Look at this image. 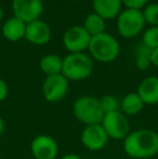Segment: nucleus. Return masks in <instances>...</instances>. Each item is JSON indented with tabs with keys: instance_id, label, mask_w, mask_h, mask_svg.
Masks as SVG:
<instances>
[{
	"instance_id": "a878e982",
	"label": "nucleus",
	"mask_w": 158,
	"mask_h": 159,
	"mask_svg": "<svg viewBox=\"0 0 158 159\" xmlns=\"http://www.w3.org/2000/svg\"><path fill=\"white\" fill-rule=\"evenodd\" d=\"M60 159H81V158H80V156L77 155V154L72 153V154H66V155L62 156Z\"/></svg>"
},
{
	"instance_id": "9d476101",
	"label": "nucleus",
	"mask_w": 158,
	"mask_h": 159,
	"mask_svg": "<svg viewBox=\"0 0 158 159\" xmlns=\"http://www.w3.org/2000/svg\"><path fill=\"white\" fill-rule=\"evenodd\" d=\"M12 7L15 17L26 24L37 21L43 11L41 0H13Z\"/></svg>"
},
{
	"instance_id": "20e7f679",
	"label": "nucleus",
	"mask_w": 158,
	"mask_h": 159,
	"mask_svg": "<svg viewBox=\"0 0 158 159\" xmlns=\"http://www.w3.org/2000/svg\"><path fill=\"white\" fill-rule=\"evenodd\" d=\"M119 43L113 36L106 33L91 37L89 50L97 61L102 63H110L114 61L119 54Z\"/></svg>"
},
{
	"instance_id": "f8f14e48",
	"label": "nucleus",
	"mask_w": 158,
	"mask_h": 159,
	"mask_svg": "<svg viewBox=\"0 0 158 159\" xmlns=\"http://www.w3.org/2000/svg\"><path fill=\"white\" fill-rule=\"evenodd\" d=\"M25 37L29 42L37 44V46L46 44L51 38L50 27L44 22L37 20L26 25Z\"/></svg>"
},
{
	"instance_id": "f03ea898",
	"label": "nucleus",
	"mask_w": 158,
	"mask_h": 159,
	"mask_svg": "<svg viewBox=\"0 0 158 159\" xmlns=\"http://www.w3.org/2000/svg\"><path fill=\"white\" fill-rule=\"evenodd\" d=\"M73 114L75 118L84 126L101 124L104 111L100 103V98L94 96H81L73 104Z\"/></svg>"
},
{
	"instance_id": "412c9836",
	"label": "nucleus",
	"mask_w": 158,
	"mask_h": 159,
	"mask_svg": "<svg viewBox=\"0 0 158 159\" xmlns=\"http://www.w3.org/2000/svg\"><path fill=\"white\" fill-rule=\"evenodd\" d=\"M143 43L152 50L158 48V26H153L144 33Z\"/></svg>"
},
{
	"instance_id": "f3484780",
	"label": "nucleus",
	"mask_w": 158,
	"mask_h": 159,
	"mask_svg": "<svg viewBox=\"0 0 158 159\" xmlns=\"http://www.w3.org/2000/svg\"><path fill=\"white\" fill-rule=\"evenodd\" d=\"M63 67V60L55 54L46 55L40 61V69L43 74L48 76H54L62 74Z\"/></svg>"
},
{
	"instance_id": "dca6fc26",
	"label": "nucleus",
	"mask_w": 158,
	"mask_h": 159,
	"mask_svg": "<svg viewBox=\"0 0 158 159\" xmlns=\"http://www.w3.org/2000/svg\"><path fill=\"white\" fill-rule=\"evenodd\" d=\"M144 103L141 100L137 92L128 93L124 96V98L120 102V111L128 117V116H135L141 113L144 107Z\"/></svg>"
},
{
	"instance_id": "9b49d317",
	"label": "nucleus",
	"mask_w": 158,
	"mask_h": 159,
	"mask_svg": "<svg viewBox=\"0 0 158 159\" xmlns=\"http://www.w3.org/2000/svg\"><path fill=\"white\" fill-rule=\"evenodd\" d=\"M63 41L65 48L70 53H81L84 50L89 48L91 36L84 27L74 26L65 33Z\"/></svg>"
},
{
	"instance_id": "b1692460",
	"label": "nucleus",
	"mask_w": 158,
	"mask_h": 159,
	"mask_svg": "<svg viewBox=\"0 0 158 159\" xmlns=\"http://www.w3.org/2000/svg\"><path fill=\"white\" fill-rule=\"evenodd\" d=\"M8 93H9L8 84H7V82L3 79L0 78V102L6 100L7 96H8Z\"/></svg>"
},
{
	"instance_id": "393cba45",
	"label": "nucleus",
	"mask_w": 158,
	"mask_h": 159,
	"mask_svg": "<svg viewBox=\"0 0 158 159\" xmlns=\"http://www.w3.org/2000/svg\"><path fill=\"white\" fill-rule=\"evenodd\" d=\"M151 63L158 66V48L153 49L152 54H151Z\"/></svg>"
},
{
	"instance_id": "4468645a",
	"label": "nucleus",
	"mask_w": 158,
	"mask_h": 159,
	"mask_svg": "<svg viewBox=\"0 0 158 159\" xmlns=\"http://www.w3.org/2000/svg\"><path fill=\"white\" fill-rule=\"evenodd\" d=\"M121 3V0H93V9L104 20H110L119 15Z\"/></svg>"
},
{
	"instance_id": "6e6552de",
	"label": "nucleus",
	"mask_w": 158,
	"mask_h": 159,
	"mask_svg": "<svg viewBox=\"0 0 158 159\" xmlns=\"http://www.w3.org/2000/svg\"><path fill=\"white\" fill-rule=\"evenodd\" d=\"M108 135L101 124L84 126L80 134L82 145L90 152H100L107 145Z\"/></svg>"
},
{
	"instance_id": "bb28decb",
	"label": "nucleus",
	"mask_w": 158,
	"mask_h": 159,
	"mask_svg": "<svg viewBox=\"0 0 158 159\" xmlns=\"http://www.w3.org/2000/svg\"><path fill=\"white\" fill-rule=\"evenodd\" d=\"M3 131H4V121H3V119H2L1 116H0V136L2 135Z\"/></svg>"
},
{
	"instance_id": "cd10ccee",
	"label": "nucleus",
	"mask_w": 158,
	"mask_h": 159,
	"mask_svg": "<svg viewBox=\"0 0 158 159\" xmlns=\"http://www.w3.org/2000/svg\"><path fill=\"white\" fill-rule=\"evenodd\" d=\"M1 19H2V9L0 7V21H1Z\"/></svg>"
},
{
	"instance_id": "5701e85b",
	"label": "nucleus",
	"mask_w": 158,
	"mask_h": 159,
	"mask_svg": "<svg viewBox=\"0 0 158 159\" xmlns=\"http://www.w3.org/2000/svg\"><path fill=\"white\" fill-rule=\"evenodd\" d=\"M124 4L128 7V9H137L140 10L142 7H144L147 2V0H121Z\"/></svg>"
},
{
	"instance_id": "1a4fd4ad",
	"label": "nucleus",
	"mask_w": 158,
	"mask_h": 159,
	"mask_svg": "<svg viewBox=\"0 0 158 159\" xmlns=\"http://www.w3.org/2000/svg\"><path fill=\"white\" fill-rule=\"evenodd\" d=\"M30 153L35 159H55L59 154V145L52 136L39 134L30 142Z\"/></svg>"
},
{
	"instance_id": "39448f33",
	"label": "nucleus",
	"mask_w": 158,
	"mask_h": 159,
	"mask_svg": "<svg viewBox=\"0 0 158 159\" xmlns=\"http://www.w3.org/2000/svg\"><path fill=\"white\" fill-rule=\"evenodd\" d=\"M101 126L104 128L108 138L113 140H124L130 133L128 117L120 109L105 114L101 121Z\"/></svg>"
},
{
	"instance_id": "4be33fe9",
	"label": "nucleus",
	"mask_w": 158,
	"mask_h": 159,
	"mask_svg": "<svg viewBox=\"0 0 158 159\" xmlns=\"http://www.w3.org/2000/svg\"><path fill=\"white\" fill-rule=\"evenodd\" d=\"M145 22L153 26H158V3H151L145 8L143 12Z\"/></svg>"
},
{
	"instance_id": "aec40b11",
	"label": "nucleus",
	"mask_w": 158,
	"mask_h": 159,
	"mask_svg": "<svg viewBox=\"0 0 158 159\" xmlns=\"http://www.w3.org/2000/svg\"><path fill=\"white\" fill-rule=\"evenodd\" d=\"M100 103L103 108L104 114L111 113V111H119L120 109V103L118 102L115 96L113 95H104L100 98Z\"/></svg>"
},
{
	"instance_id": "6ab92c4d",
	"label": "nucleus",
	"mask_w": 158,
	"mask_h": 159,
	"mask_svg": "<svg viewBox=\"0 0 158 159\" xmlns=\"http://www.w3.org/2000/svg\"><path fill=\"white\" fill-rule=\"evenodd\" d=\"M152 49L146 47L144 43L140 44L137 50V66L140 69H146L151 64Z\"/></svg>"
},
{
	"instance_id": "0eeeda50",
	"label": "nucleus",
	"mask_w": 158,
	"mask_h": 159,
	"mask_svg": "<svg viewBox=\"0 0 158 159\" xmlns=\"http://www.w3.org/2000/svg\"><path fill=\"white\" fill-rule=\"evenodd\" d=\"M68 86V80L62 74L48 76L42 84V95L47 102H60L67 94Z\"/></svg>"
},
{
	"instance_id": "2eb2a0df",
	"label": "nucleus",
	"mask_w": 158,
	"mask_h": 159,
	"mask_svg": "<svg viewBox=\"0 0 158 159\" xmlns=\"http://www.w3.org/2000/svg\"><path fill=\"white\" fill-rule=\"evenodd\" d=\"M26 25L27 24L17 17H11L3 24L2 34L10 41H16L21 38L25 37Z\"/></svg>"
},
{
	"instance_id": "a211bd4d",
	"label": "nucleus",
	"mask_w": 158,
	"mask_h": 159,
	"mask_svg": "<svg viewBox=\"0 0 158 159\" xmlns=\"http://www.w3.org/2000/svg\"><path fill=\"white\" fill-rule=\"evenodd\" d=\"M84 28L90 34L91 37H93V36L104 33V30H105V22H104L103 17L97 15V13H92V14L88 15L87 19L84 20Z\"/></svg>"
},
{
	"instance_id": "ddd939ff",
	"label": "nucleus",
	"mask_w": 158,
	"mask_h": 159,
	"mask_svg": "<svg viewBox=\"0 0 158 159\" xmlns=\"http://www.w3.org/2000/svg\"><path fill=\"white\" fill-rule=\"evenodd\" d=\"M137 93L146 105L158 104V77L151 76L143 80L138 88Z\"/></svg>"
},
{
	"instance_id": "423d86ee",
	"label": "nucleus",
	"mask_w": 158,
	"mask_h": 159,
	"mask_svg": "<svg viewBox=\"0 0 158 159\" xmlns=\"http://www.w3.org/2000/svg\"><path fill=\"white\" fill-rule=\"evenodd\" d=\"M143 13L137 9H127L119 13L117 27L121 36L126 38H132L138 36L144 27Z\"/></svg>"
},
{
	"instance_id": "f257e3e1",
	"label": "nucleus",
	"mask_w": 158,
	"mask_h": 159,
	"mask_svg": "<svg viewBox=\"0 0 158 159\" xmlns=\"http://www.w3.org/2000/svg\"><path fill=\"white\" fill-rule=\"evenodd\" d=\"M124 151L133 159L154 157L158 154V133L152 129L130 131L124 140Z\"/></svg>"
},
{
	"instance_id": "7ed1b4c3",
	"label": "nucleus",
	"mask_w": 158,
	"mask_h": 159,
	"mask_svg": "<svg viewBox=\"0 0 158 159\" xmlns=\"http://www.w3.org/2000/svg\"><path fill=\"white\" fill-rule=\"evenodd\" d=\"M93 62L84 53H70L63 60L62 75L70 81H81L90 77Z\"/></svg>"
}]
</instances>
